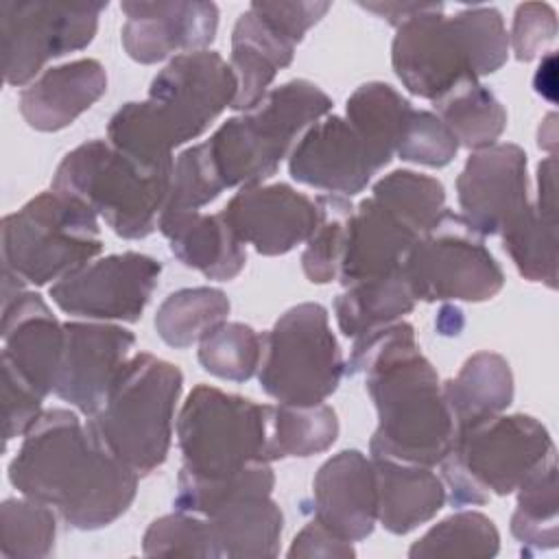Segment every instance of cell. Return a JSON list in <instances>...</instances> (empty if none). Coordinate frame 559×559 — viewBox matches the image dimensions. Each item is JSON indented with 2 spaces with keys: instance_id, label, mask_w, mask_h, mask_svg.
Segmentation results:
<instances>
[{
  "instance_id": "25",
  "label": "cell",
  "mask_w": 559,
  "mask_h": 559,
  "mask_svg": "<svg viewBox=\"0 0 559 559\" xmlns=\"http://www.w3.org/2000/svg\"><path fill=\"white\" fill-rule=\"evenodd\" d=\"M173 255L207 280H234L247 262L245 242L231 231L225 216L199 210H164L157 221Z\"/></svg>"
},
{
  "instance_id": "6",
  "label": "cell",
  "mask_w": 559,
  "mask_h": 559,
  "mask_svg": "<svg viewBox=\"0 0 559 559\" xmlns=\"http://www.w3.org/2000/svg\"><path fill=\"white\" fill-rule=\"evenodd\" d=\"M173 164H144L105 140H90L59 162L52 190L83 201L120 238L138 240L157 227Z\"/></svg>"
},
{
  "instance_id": "44",
  "label": "cell",
  "mask_w": 559,
  "mask_h": 559,
  "mask_svg": "<svg viewBox=\"0 0 559 559\" xmlns=\"http://www.w3.org/2000/svg\"><path fill=\"white\" fill-rule=\"evenodd\" d=\"M44 397L20 380L13 371L2 369V411H4V443L15 437H24L37 421Z\"/></svg>"
},
{
  "instance_id": "42",
  "label": "cell",
  "mask_w": 559,
  "mask_h": 559,
  "mask_svg": "<svg viewBox=\"0 0 559 559\" xmlns=\"http://www.w3.org/2000/svg\"><path fill=\"white\" fill-rule=\"evenodd\" d=\"M459 151V142L454 133L445 127V122L424 109H413L408 116V122L404 127V133L400 138L395 155L404 162L430 166V168H443L448 166Z\"/></svg>"
},
{
  "instance_id": "30",
  "label": "cell",
  "mask_w": 559,
  "mask_h": 559,
  "mask_svg": "<svg viewBox=\"0 0 559 559\" xmlns=\"http://www.w3.org/2000/svg\"><path fill=\"white\" fill-rule=\"evenodd\" d=\"M411 111L413 105L382 81L362 83L347 98L345 120L354 127L380 170L393 159Z\"/></svg>"
},
{
  "instance_id": "29",
  "label": "cell",
  "mask_w": 559,
  "mask_h": 559,
  "mask_svg": "<svg viewBox=\"0 0 559 559\" xmlns=\"http://www.w3.org/2000/svg\"><path fill=\"white\" fill-rule=\"evenodd\" d=\"M441 393L459 432L500 415L513 402V373L500 354L478 352L441 384Z\"/></svg>"
},
{
  "instance_id": "21",
  "label": "cell",
  "mask_w": 559,
  "mask_h": 559,
  "mask_svg": "<svg viewBox=\"0 0 559 559\" xmlns=\"http://www.w3.org/2000/svg\"><path fill=\"white\" fill-rule=\"evenodd\" d=\"M419 236L424 231L415 221L384 197L371 192V197L354 207L349 218L338 282L345 288L400 271Z\"/></svg>"
},
{
  "instance_id": "8",
  "label": "cell",
  "mask_w": 559,
  "mask_h": 559,
  "mask_svg": "<svg viewBox=\"0 0 559 559\" xmlns=\"http://www.w3.org/2000/svg\"><path fill=\"white\" fill-rule=\"evenodd\" d=\"M550 432L531 415H493L456 432L441 459V480L454 507L513 493L526 476L557 459Z\"/></svg>"
},
{
  "instance_id": "13",
  "label": "cell",
  "mask_w": 559,
  "mask_h": 559,
  "mask_svg": "<svg viewBox=\"0 0 559 559\" xmlns=\"http://www.w3.org/2000/svg\"><path fill=\"white\" fill-rule=\"evenodd\" d=\"M483 238L461 214L443 210L402 262L413 297L421 301H487L496 297L504 273Z\"/></svg>"
},
{
  "instance_id": "47",
  "label": "cell",
  "mask_w": 559,
  "mask_h": 559,
  "mask_svg": "<svg viewBox=\"0 0 559 559\" xmlns=\"http://www.w3.org/2000/svg\"><path fill=\"white\" fill-rule=\"evenodd\" d=\"M426 2H360L362 9L384 17L389 24H393L395 28L406 22L411 15L419 13L424 9Z\"/></svg>"
},
{
  "instance_id": "12",
  "label": "cell",
  "mask_w": 559,
  "mask_h": 559,
  "mask_svg": "<svg viewBox=\"0 0 559 559\" xmlns=\"http://www.w3.org/2000/svg\"><path fill=\"white\" fill-rule=\"evenodd\" d=\"M345 373V360L321 304H297L262 334L258 380L280 404L312 406L325 402Z\"/></svg>"
},
{
  "instance_id": "9",
  "label": "cell",
  "mask_w": 559,
  "mask_h": 559,
  "mask_svg": "<svg viewBox=\"0 0 559 559\" xmlns=\"http://www.w3.org/2000/svg\"><path fill=\"white\" fill-rule=\"evenodd\" d=\"M177 441L181 472L203 480L271 463V406L199 384L179 411Z\"/></svg>"
},
{
  "instance_id": "41",
  "label": "cell",
  "mask_w": 559,
  "mask_h": 559,
  "mask_svg": "<svg viewBox=\"0 0 559 559\" xmlns=\"http://www.w3.org/2000/svg\"><path fill=\"white\" fill-rule=\"evenodd\" d=\"M223 190L225 186L221 183L207 148L201 142L177 155L164 210H199L214 201Z\"/></svg>"
},
{
  "instance_id": "20",
  "label": "cell",
  "mask_w": 559,
  "mask_h": 559,
  "mask_svg": "<svg viewBox=\"0 0 559 559\" xmlns=\"http://www.w3.org/2000/svg\"><path fill=\"white\" fill-rule=\"evenodd\" d=\"M378 170L354 127L341 116H325L308 127L288 157L295 181L341 197L362 192Z\"/></svg>"
},
{
  "instance_id": "46",
  "label": "cell",
  "mask_w": 559,
  "mask_h": 559,
  "mask_svg": "<svg viewBox=\"0 0 559 559\" xmlns=\"http://www.w3.org/2000/svg\"><path fill=\"white\" fill-rule=\"evenodd\" d=\"M288 557L290 559H295V557L347 559V557H356V550H354V542H347V539L334 535L319 520H312L293 539Z\"/></svg>"
},
{
  "instance_id": "2",
  "label": "cell",
  "mask_w": 559,
  "mask_h": 559,
  "mask_svg": "<svg viewBox=\"0 0 559 559\" xmlns=\"http://www.w3.org/2000/svg\"><path fill=\"white\" fill-rule=\"evenodd\" d=\"M345 371L365 376L378 413V428L369 441L371 456L430 467L441 463L456 430L439 376L419 352L411 323L395 321L358 336Z\"/></svg>"
},
{
  "instance_id": "34",
  "label": "cell",
  "mask_w": 559,
  "mask_h": 559,
  "mask_svg": "<svg viewBox=\"0 0 559 559\" xmlns=\"http://www.w3.org/2000/svg\"><path fill=\"white\" fill-rule=\"evenodd\" d=\"M518 507L511 515V535L520 542L524 555L550 550L559 542V496H557V459L537 467L522 480Z\"/></svg>"
},
{
  "instance_id": "27",
  "label": "cell",
  "mask_w": 559,
  "mask_h": 559,
  "mask_svg": "<svg viewBox=\"0 0 559 559\" xmlns=\"http://www.w3.org/2000/svg\"><path fill=\"white\" fill-rule=\"evenodd\" d=\"M378 489V522L393 535H406L432 520L445 504L443 480L430 465L371 456Z\"/></svg>"
},
{
  "instance_id": "11",
  "label": "cell",
  "mask_w": 559,
  "mask_h": 559,
  "mask_svg": "<svg viewBox=\"0 0 559 559\" xmlns=\"http://www.w3.org/2000/svg\"><path fill=\"white\" fill-rule=\"evenodd\" d=\"M275 476L269 463L229 478L203 480L179 472L175 509L207 518L218 557H275L284 515L271 498Z\"/></svg>"
},
{
  "instance_id": "5",
  "label": "cell",
  "mask_w": 559,
  "mask_h": 559,
  "mask_svg": "<svg viewBox=\"0 0 559 559\" xmlns=\"http://www.w3.org/2000/svg\"><path fill=\"white\" fill-rule=\"evenodd\" d=\"M181 386L179 367L138 352L118 373L103 406L90 415L87 428L111 456L146 476L168 456Z\"/></svg>"
},
{
  "instance_id": "40",
  "label": "cell",
  "mask_w": 559,
  "mask_h": 559,
  "mask_svg": "<svg viewBox=\"0 0 559 559\" xmlns=\"http://www.w3.org/2000/svg\"><path fill=\"white\" fill-rule=\"evenodd\" d=\"M142 552L146 557H218L207 518L177 509L148 524Z\"/></svg>"
},
{
  "instance_id": "32",
  "label": "cell",
  "mask_w": 559,
  "mask_h": 559,
  "mask_svg": "<svg viewBox=\"0 0 559 559\" xmlns=\"http://www.w3.org/2000/svg\"><path fill=\"white\" fill-rule=\"evenodd\" d=\"M435 114L454 133L459 146L480 151L502 135L507 127V111L502 103L476 79L461 81L437 100Z\"/></svg>"
},
{
  "instance_id": "23",
  "label": "cell",
  "mask_w": 559,
  "mask_h": 559,
  "mask_svg": "<svg viewBox=\"0 0 559 559\" xmlns=\"http://www.w3.org/2000/svg\"><path fill=\"white\" fill-rule=\"evenodd\" d=\"M314 520L347 542H360L378 522L373 461L358 450L328 459L312 480Z\"/></svg>"
},
{
  "instance_id": "36",
  "label": "cell",
  "mask_w": 559,
  "mask_h": 559,
  "mask_svg": "<svg viewBox=\"0 0 559 559\" xmlns=\"http://www.w3.org/2000/svg\"><path fill=\"white\" fill-rule=\"evenodd\" d=\"M500 550V533L496 524L478 511H459L435 524L411 548V559L430 557H472L489 559Z\"/></svg>"
},
{
  "instance_id": "22",
  "label": "cell",
  "mask_w": 559,
  "mask_h": 559,
  "mask_svg": "<svg viewBox=\"0 0 559 559\" xmlns=\"http://www.w3.org/2000/svg\"><path fill=\"white\" fill-rule=\"evenodd\" d=\"M2 369L41 397L55 391L63 354V323L37 295L22 290L2 304Z\"/></svg>"
},
{
  "instance_id": "43",
  "label": "cell",
  "mask_w": 559,
  "mask_h": 559,
  "mask_svg": "<svg viewBox=\"0 0 559 559\" xmlns=\"http://www.w3.org/2000/svg\"><path fill=\"white\" fill-rule=\"evenodd\" d=\"M557 35L555 9L546 2H524L515 9L513 26L509 35V46L515 59H535Z\"/></svg>"
},
{
  "instance_id": "19",
  "label": "cell",
  "mask_w": 559,
  "mask_h": 559,
  "mask_svg": "<svg viewBox=\"0 0 559 559\" xmlns=\"http://www.w3.org/2000/svg\"><path fill=\"white\" fill-rule=\"evenodd\" d=\"M231 231L262 255H284L306 242L317 225L314 199L286 183L240 188L221 210Z\"/></svg>"
},
{
  "instance_id": "37",
  "label": "cell",
  "mask_w": 559,
  "mask_h": 559,
  "mask_svg": "<svg viewBox=\"0 0 559 559\" xmlns=\"http://www.w3.org/2000/svg\"><path fill=\"white\" fill-rule=\"evenodd\" d=\"M314 203L319 218L310 238L306 240L301 269L312 284H330L332 280H338L354 205L341 194H321L314 199Z\"/></svg>"
},
{
  "instance_id": "45",
  "label": "cell",
  "mask_w": 559,
  "mask_h": 559,
  "mask_svg": "<svg viewBox=\"0 0 559 559\" xmlns=\"http://www.w3.org/2000/svg\"><path fill=\"white\" fill-rule=\"evenodd\" d=\"M251 9H255L271 26H275L284 37H288L295 46L304 39V35L328 13L330 2H251Z\"/></svg>"
},
{
  "instance_id": "10",
  "label": "cell",
  "mask_w": 559,
  "mask_h": 559,
  "mask_svg": "<svg viewBox=\"0 0 559 559\" xmlns=\"http://www.w3.org/2000/svg\"><path fill=\"white\" fill-rule=\"evenodd\" d=\"M103 251L98 216L79 199L41 192L2 218V266L26 284L44 286Z\"/></svg>"
},
{
  "instance_id": "3",
  "label": "cell",
  "mask_w": 559,
  "mask_h": 559,
  "mask_svg": "<svg viewBox=\"0 0 559 559\" xmlns=\"http://www.w3.org/2000/svg\"><path fill=\"white\" fill-rule=\"evenodd\" d=\"M236 92V74L218 52L175 55L151 81L146 100L127 103L109 118L107 140L144 164H173V148L199 138Z\"/></svg>"
},
{
  "instance_id": "15",
  "label": "cell",
  "mask_w": 559,
  "mask_h": 559,
  "mask_svg": "<svg viewBox=\"0 0 559 559\" xmlns=\"http://www.w3.org/2000/svg\"><path fill=\"white\" fill-rule=\"evenodd\" d=\"M162 264L124 251L87 262L50 286L52 301L68 314L98 321H138L157 286Z\"/></svg>"
},
{
  "instance_id": "31",
  "label": "cell",
  "mask_w": 559,
  "mask_h": 559,
  "mask_svg": "<svg viewBox=\"0 0 559 559\" xmlns=\"http://www.w3.org/2000/svg\"><path fill=\"white\" fill-rule=\"evenodd\" d=\"M415 297L400 271L365 280L345 286V290L334 299V312L338 330L345 336L358 338L378 328L391 325L415 308Z\"/></svg>"
},
{
  "instance_id": "7",
  "label": "cell",
  "mask_w": 559,
  "mask_h": 559,
  "mask_svg": "<svg viewBox=\"0 0 559 559\" xmlns=\"http://www.w3.org/2000/svg\"><path fill=\"white\" fill-rule=\"evenodd\" d=\"M332 109V98L306 79L288 81L242 116L223 122L205 148L225 188L255 186L273 177L297 135Z\"/></svg>"
},
{
  "instance_id": "26",
  "label": "cell",
  "mask_w": 559,
  "mask_h": 559,
  "mask_svg": "<svg viewBox=\"0 0 559 559\" xmlns=\"http://www.w3.org/2000/svg\"><path fill=\"white\" fill-rule=\"evenodd\" d=\"M557 159L548 155L537 166V197L528 210L507 227L502 247L528 282L557 286Z\"/></svg>"
},
{
  "instance_id": "17",
  "label": "cell",
  "mask_w": 559,
  "mask_h": 559,
  "mask_svg": "<svg viewBox=\"0 0 559 559\" xmlns=\"http://www.w3.org/2000/svg\"><path fill=\"white\" fill-rule=\"evenodd\" d=\"M133 345V332L114 323H63V354L55 393L83 415H94L131 358Z\"/></svg>"
},
{
  "instance_id": "16",
  "label": "cell",
  "mask_w": 559,
  "mask_h": 559,
  "mask_svg": "<svg viewBox=\"0 0 559 559\" xmlns=\"http://www.w3.org/2000/svg\"><path fill=\"white\" fill-rule=\"evenodd\" d=\"M461 216L480 234L496 236L531 205L526 153L518 144L474 151L456 177Z\"/></svg>"
},
{
  "instance_id": "18",
  "label": "cell",
  "mask_w": 559,
  "mask_h": 559,
  "mask_svg": "<svg viewBox=\"0 0 559 559\" xmlns=\"http://www.w3.org/2000/svg\"><path fill=\"white\" fill-rule=\"evenodd\" d=\"M122 46L138 63H157L179 52L205 50L216 37L218 7L199 0H127Z\"/></svg>"
},
{
  "instance_id": "39",
  "label": "cell",
  "mask_w": 559,
  "mask_h": 559,
  "mask_svg": "<svg viewBox=\"0 0 559 559\" xmlns=\"http://www.w3.org/2000/svg\"><path fill=\"white\" fill-rule=\"evenodd\" d=\"M260 360L262 334L238 321L221 323L199 343L201 367L221 380L245 382L258 371Z\"/></svg>"
},
{
  "instance_id": "24",
  "label": "cell",
  "mask_w": 559,
  "mask_h": 559,
  "mask_svg": "<svg viewBox=\"0 0 559 559\" xmlns=\"http://www.w3.org/2000/svg\"><path fill=\"white\" fill-rule=\"evenodd\" d=\"M107 92V74L96 59H76L44 70L20 94V114L37 131L70 127Z\"/></svg>"
},
{
  "instance_id": "14",
  "label": "cell",
  "mask_w": 559,
  "mask_h": 559,
  "mask_svg": "<svg viewBox=\"0 0 559 559\" xmlns=\"http://www.w3.org/2000/svg\"><path fill=\"white\" fill-rule=\"evenodd\" d=\"M107 2H0L2 72L9 85H28L57 57L92 44Z\"/></svg>"
},
{
  "instance_id": "33",
  "label": "cell",
  "mask_w": 559,
  "mask_h": 559,
  "mask_svg": "<svg viewBox=\"0 0 559 559\" xmlns=\"http://www.w3.org/2000/svg\"><path fill=\"white\" fill-rule=\"evenodd\" d=\"M229 299L210 286L181 288L170 293L155 312L159 338L177 349L201 343L214 328L227 321Z\"/></svg>"
},
{
  "instance_id": "28",
  "label": "cell",
  "mask_w": 559,
  "mask_h": 559,
  "mask_svg": "<svg viewBox=\"0 0 559 559\" xmlns=\"http://www.w3.org/2000/svg\"><path fill=\"white\" fill-rule=\"evenodd\" d=\"M293 55L295 44L249 7L231 31L229 66L238 81L231 107L238 111L253 109L266 96L275 74L290 66Z\"/></svg>"
},
{
  "instance_id": "1",
  "label": "cell",
  "mask_w": 559,
  "mask_h": 559,
  "mask_svg": "<svg viewBox=\"0 0 559 559\" xmlns=\"http://www.w3.org/2000/svg\"><path fill=\"white\" fill-rule=\"evenodd\" d=\"M138 478L68 408L44 411L9 463L11 485L22 496L52 507L76 531L116 522L131 507Z\"/></svg>"
},
{
  "instance_id": "38",
  "label": "cell",
  "mask_w": 559,
  "mask_h": 559,
  "mask_svg": "<svg viewBox=\"0 0 559 559\" xmlns=\"http://www.w3.org/2000/svg\"><path fill=\"white\" fill-rule=\"evenodd\" d=\"M2 542L7 559H44L55 548V509L33 498H7L0 507Z\"/></svg>"
},
{
  "instance_id": "35",
  "label": "cell",
  "mask_w": 559,
  "mask_h": 559,
  "mask_svg": "<svg viewBox=\"0 0 559 559\" xmlns=\"http://www.w3.org/2000/svg\"><path fill=\"white\" fill-rule=\"evenodd\" d=\"M338 437V419L332 406H271V456L273 461L321 454Z\"/></svg>"
},
{
  "instance_id": "4",
  "label": "cell",
  "mask_w": 559,
  "mask_h": 559,
  "mask_svg": "<svg viewBox=\"0 0 559 559\" xmlns=\"http://www.w3.org/2000/svg\"><path fill=\"white\" fill-rule=\"evenodd\" d=\"M509 35L493 7H472L443 15L441 2L402 22L391 44V63L402 85L428 100L467 79L493 74L507 63Z\"/></svg>"
}]
</instances>
